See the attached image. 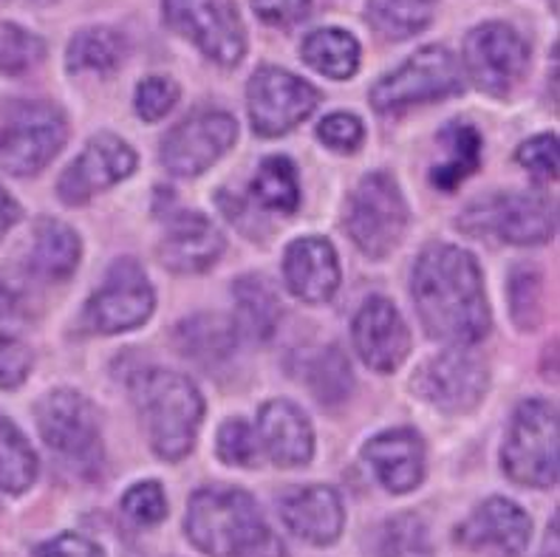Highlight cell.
<instances>
[{"label": "cell", "mask_w": 560, "mask_h": 557, "mask_svg": "<svg viewBox=\"0 0 560 557\" xmlns=\"http://www.w3.org/2000/svg\"><path fill=\"white\" fill-rule=\"evenodd\" d=\"M410 294L433 340L472 346L490 332L485 280L470 252L451 244L424 246L410 275Z\"/></svg>", "instance_id": "1"}, {"label": "cell", "mask_w": 560, "mask_h": 557, "mask_svg": "<svg viewBox=\"0 0 560 557\" xmlns=\"http://www.w3.org/2000/svg\"><path fill=\"white\" fill-rule=\"evenodd\" d=\"M133 399L159 459L178 462L196 448V436L205 419V399L190 376L151 368L133 382Z\"/></svg>", "instance_id": "2"}, {"label": "cell", "mask_w": 560, "mask_h": 557, "mask_svg": "<svg viewBox=\"0 0 560 557\" xmlns=\"http://www.w3.org/2000/svg\"><path fill=\"white\" fill-rule=\"evenodd\" d=\"M190 544L210 557H241L267 535L258 503L244 489H199L187 507Z\"/></svg>", "instance_id": "3"}, {"label": "cell", "mask_w": 560, "mask_h": 557, "mask_svg": "<svg viewBox=\"0 0 560 557\" xmlns=\"http://www.w3.org/2000/svg\"><path fill=\"white\" fill-rule=\"evenodd\" d=\"M501 464L518 487L547 489L558 481V410L544 399H526L515 410Z\"/></svg>", "instance_id": "4"}, {"label": "cell", "mask_w": 560, "mask_h": 557, "mask_svg": "<svg viewBox=\"0 0 560 557\" xmlns=\"http://www.w3.org/2000/svg\"><path fill=\"white\" fill-rule=\"evenodd\" d=\"M462 66L456 55L444 46H424L417 55L399 66L397 71L385 74L371 89V105L380 114H399L413 105H428L462 94Z\"/></svg>", "instance_id": "5"}, {"label": "cell", "mask_w": 560, "mask_h": 557, "mask_svg": "<svg viewBox=\"0 0 560 557\" xmlns=\"http://www.w3.org/2000/svg\"><path fill=\"white\" fill-rule=\"evenodd\" d=\"M346 230L357 250L369 258H385L408 230V205L399 184L388 173H371L351 193Z\"/></svg>", "instance_id": "6"}, {"label": "cell", "mask_w": 560, "mask_h": 557, "mask_svg": "<svg viewBox=\"0 0 560 557\" xmlns=\"http://www.w3.org/2000/svg\"><path fill=\"white\" fill-rule=\"evenodd\" d=\"M66 137V116L57 105L40 100L12 105L0 128V171L12 176L40 173L60 153Z\"/></svg>", "instance_id": "7"}, {"label": "cell", "mask_w": 560, "mask_h": 557, "mask_svg": "<svg viewBox=\"0 0 560 557\" xmlns=\"http://www.w3.org/2000/svg\"><path fill=\"white\" fill-rule=\"evenodd\" d=\"M164 23L201 55L233 69L246 55V28L235 0H162Z\"/></svg>", "instance_id": "8"}, {"label": "cell", "mask_w": 560, "mask_h": 557, "mask_svg": "<svg viewBox=\"0 0 560 557\" xmlns=\"http://www.w3.org/2000/svg\"><path fill=\"white\" fill-rule=\"evenodd\" d=\"M37 428L48 450L80 469H94L103 462L100 421L89 399L77 391H51L37 405Z\"/></svg>", "instance_id": "9"}, {"label": "cell", "mask_w": 560, "mask_h": 557, "mask_svg": "<svg viewBox=\"0 0 560 557\" xmlns=\"http://www.w3.org/2000/svg\"><path fill=\"white\" fill-rule=\"evenodd\" d=\"M320 94L312 82L278 66H264L246 85V108L258 137H283L315 114Z\"/></svg>", "instance_id": "10"}, {"label": "cell", "mask_w": 560, "mask_h": 557, "mask_svg": "<svg viewBox=\"0 0 560 557\" xmlns=\"http://www.w3.org/2000/svg\"><path fill=\"white\" fill-rule=\"evenodd\" d=\"M462 60L476 89L490 96H506L529 69V46L513 26L490 21L467 35Z\"/></svg>", "instance_id": "11"}, {"label": "cell", "mask_w": 560, "mask_h": 557, "mask_svg": "<svg viewBox=\"0 0 560 557\" xmlns=\"http://www.w3.org/2000/svg\"><path fill=\"white\" fill-rule=\"evenodd\" d=\"M156 309V294L133 258H119L110 264L103 286L91 294L85 306V323L100 334H122L144 326Z\"/></svg>", "instance_id": "12"}, {"label": "cell", "mask_w": 560, "mask_h": 557, "mask_svg": "<svg viewBox=\"0 0 560 557\" xmlns=\"http://www.w3.org/2000/svg\"><path fill=\"white\" fill-rule=\"evenodd\" d=\"M462 224L470 232H495L506 244L538 246L552 239L555 207L540 193H504L472 205Z\"/></svg>", "instance_id": "13"}, {"label": "cell", "mask_w": 560, "mask_h": 557, "mask_svg": "<svg viewBox=\"0 0 560 557\" xmlns=\"http://www.w3.org/2000/svg\"><path fill=\"white\" fill-rule=\"evenodd\" d=\"M238 139V123L224 111H199L187 116L162 142V164L178 178L201 176Z\"/></svg>", "instance_id": "14"}, {"label": "cell", "mask_w": 560, "mask_h": 557, "mask_svg": "<svg viewBox=\"0 0 560 557\" xmlns=\"http://www.w3.org/2000/svg\"><path fill=\"white\" fill-rule=\"evenodd\" d=\"M487 365L467 348H451L424 362L413 376V391L442 414H470L487 394Z\"/></svg>", "instance_id": "15"}, {"label": "cell", "mask_w": 560, "mask_h": 557, "mask_svg": "<svg viewBox=\"0 0 560 557\" xmlns=\"http://www.w3.org/2000/svg\"><path fill=\"white\" fill-rule=\"evenodd\" d=\"M137 171V153L114 134H96L57 182V196L66 205H85Z\"/></svg>", "instance_id": "16"}, {"label": "cell", "mask_w": 560, "mask_h": 557, "mask_svg": "<svg viewBox=\"0 0 560 557\" xmlns=\"http://www.w3.org/2000/svg\"><path fill=\"white\" fill-rule=\"evenodd\" d=\"M354 348L360 360L380 374L397 371L410 353V332L402 314L385 298H371L362 303L354 317Z\"/></svg>", "instance_id": "17"}, {"label": "cell", "mask_w": 560, "mask_h": 557, "mask_svg": "<svg viewBox=\"0 0 560 557\" xmlns=\"http://www.w3.org/2000/svg\"><path fill=\"white\" fill-rule=\"evenodd\" d=\"M533 521L510 498H490L472 512L456 537L470 549H495L501 557H521L529 544Z\"/></svg>", "instance_id": "18"}, {"label": "cell", "mask_w": 560, "mask_h": 557, "mask_svg": "<svg viewBox=\"0 0 560 557\" xmlns=\"http://www.w3.org/2000/svg\"><path fill=\"white\" fill-rule=\"evenodd\" d=\"M224 255V235L201 212L182 210L171 218L162 244L159 260L171 272L196 275L210 269Z\"/></svg>", "instance_id": "19"}, {"label": "cell", "mask_w": 560, "mask_h": 557, "mask_svg": "<svg viewBox=\"0 0 560 557\" xmlns=\"http://www.w3.org/2000/svg\"><path fill=\"white\" fill-rule=\"evenodd\" d=\"M283 280L303 303H326L340 286V260L335 246L317 235L294 239L283 252Z\"/></svg>", "instance_id": "20"}, {"label": "cell", "mask_w": 560, "mask_h": 557, "mask_svg": "<svg viewBox=\"0 0 560 557\" xmlns=\"http://www.w3.org/2000/svg\"><path fill=\"white\" fill-rule=\"evenodd\" d=\"M278 512L280 521L287 523V530H292V535L315 546L335 544L346 526L342 498L337 496L335 487H326V484L292 489L280 498Z\"/></svg>", "instance_id": "21"}, {"label": "cell", "mask_w": 560, "mask_h": 557, "mask_svg": "<svg viewBox=\"0 0 560 557\" xmlns=\"http://www.w3.org/2000/svg\"><path fill=\"white\" fill-rule=\"evenodd\" d=\"M362 459L369 462L376 481L394 496H405L417 489L424 478V444L422 436L410 428L376 433L365 448Z\"/></svg>", "instance_id": "22"}, {"label": "cell", "mask_w": 560, "mask_h": 557, "mask_svg": "<svg viewBox=\"0 0 560 557\" xmlns=\"http://www.w3.org/2000/svg\"><path fill=\"white\" fill-rule=\"evenodd\" d=\"M258 444L278 467H303L315 455V430L294 402L269 399L258 414Z\"/></svg>", "instance_id": "23"}, {"label": "cell", "mask_w": 560, "mask_h": 557, "mask_svg": "<svg viewBox=\"0 0 560 557\" xmlns=\"http://www.w3.org/2000/svg\"><path fill=\"white\" fill-rule=\"evenodd\" d=\"M442 159L431 167V184L442 193H453L465 184L481 164V137L470 123L444 125L439 134Z\"/></svg>", "instance_id": "24"}, {"label": "cell", "mask_w": 560, "mask_h": 557, "mask_svg": "<svg viewBox=\"0 0 560 557\" xmlns=\"http://www.w3.org/2000/svg\"><path fill=\"white\" fill-rule=\"evenodd\" d=\"M80 255L82 244L71 227L55 221V218H46L37 224L32 252H28V264L37 275L48 280L71 278L80 266Z\"/></svg>", "instance_id": "25"}, {"label": "cell", "mask_w": 560, "mask_h": 557, "mask_svg": "<svg viewBox=\"0 0 560 557\" xmlns=\"http://www.w3.org/2000/svg\"><path fill=\"white\" fill-rule=\"evenodd\" d=\"M235 298V328L249 340L267 343L280 323V303L272 286L260 275H244L233 283Z\"/></svg>", "instance_id": "26"}, {"label": "cell", "mask_w": 560, "mask_h": 557, "mask_svg": "<svg viewBox=\"0 0 560 557\" xmlns=\"http://www.w3.org/2000/svg\"><path fill=\"white\" fill-rule=\"evenodd\" d=\"M176 343L185 357L201 362V365H219L238 343V328L233 320L221 314H196V317L178 323Z\"/></svg>", "instance_id": "27"}, {"label": "cell", "mask_w": 560, "mask_h": 557, "mask_svg": "<svg viewBox=\"0 0 560 557\" xmlns=\"http://www.w3.org/2000/svg\"><path fill=\"white\" fill-rule=\"evenodd\" d=\"M128 55V40L117 28L91 26L82 28L71 37L69 51H66V69L71 74L94 71V74H114Z\"/></svg>", "instance_id": "28"}, {"label": "cell", "mask_w": 560, "mask_h": 557, "mask_svg": "<svg viewBox=\"0 0 560 557\" xmlns=\"http://www.w3.org/2000/svg\"><path fill=\"white\" fill-rule=\"evenodd\" d=\"M301 57L323 77L351 80L360 69V43L346 28H317L303 40Z\"/></svg>", "instance_id": "29"}, {"label": "cell", "mask_w": 560, "mask_h": 557, "mask_svg": "<svg viewBox=\"0 0 560 557\" xmlns=\"http://www.w3.org/2000/svg\"><path fill=\"white\" fill-rule=\"evenodd\" d=\"M439 0H369V21L390 43L408 40L433 23Z\"/></svg>", "instance_id": "30"}, {"label": "cell", "mask_w": 560, "mask_h": 557, "mask_svg": "<svg viewBox=\"0 0 560 557\" xmlns=\"http://www.w3.org/2000/svg\"><path fill=\"white\" fill-rule=\"evenodd\" d=\"M37 478V455L26 436L0 416V489L9 496L26 492Z\"/></svg>", "instance_id": "31"}, {"label": "cell", "mask_w": 560, "mask_h": 557, "mask_svg": "<svg viewBox=\"0 0 560 557\" xmlns=\"http://www.w3.org/2000/svg\"><path fill=\"white\" fill-rule=\"evenodd\" d=\"M253 196L267 210L294 212L301 205V178L292 159L269 156L260 162L253 178Z\"/></svg>", "instance_id": "32"}, {"label": "cell", "mask_w": 560, "mask_h": 557, "mask_svg": "<svg viewBox=\"0 0 560 557\" xmlns=\"http://www.w3.org/2000/svg\"><path fill=\"white\" fill-rule=\"evenodd\" d=\"M46 57L43 37L32 35L18 23H0V74H26Z\"/></svg>", "instance_id": "33"}, {"label": "cell", "mask_w": 560, "mask_h": 557, "mask_svg": "<svg viewBox=\"0 0 560 557\" xmlns=\"http://www.w3.org/2000/svg\"><path fill=\"white\" fill-rule=\"evenodd\" d=\"M308 382H312V391H315V396L323 405H337V402L346 399L351 394V385H354V376H351V365L346 360V353L337 346L326 348L312 362Z\"/></svg>", "instance_id": "34"}, {"label": "cell", "mask_w": 560, "mask_h": 557, "mask_svg": "<svg viewBox=\"0 0 560 557\" xmlns=\"http://www.w3.org/2000/svg\"><path fill=\"white\" fill-rule=\"evenodd\" d=\"M380 557H431L428 530L417 515H397L383 526Z\"/></svg>", "instance_id": "35"}, {"label": "cell", "mask_w": 560, "mask_h": 557, "mask_svg": "<svg viewBox=\"0 0 560 557\" xmlns=\"http://www.w3.org/2000/svg\"><path fill=\"white\" fill-rule=\"evenodd\" d=\"M215 453L224 464H235V467H253L255 459L260 453L258 436L249 428V421L244 419H226L219 430V444Z\"/></svg>", "instance_id": "36"}, {"label": "cell", "mask_w": 560, "mask_h": 557, "mask_svg": "<svg viewBox=\"0 0 560 557\" xmlns=\"http://www.w3.org/2000/svg\"><path fill=\"white\" fill-rule=\"evenodd\" d=\"M178 103V85L171 77H144L137 85V114L144 123H162L164 116L171 114Z\"/></svg>", "instance_id": "37"}, {"label": "cell", "mask_w": 560, "mask_h": 557, "mask_svg": "<svg viewBox=\"0 0 560 557\" xmlns=\"http://www.w3.org/2000/svg\"><path fill=\"white\" fill-rule=\"evenodd\" d=\"M513 320L521 328H535L540 317V275L529 266H518L510 280Z\"/></svg>", "instance_id": "38"}, {"label": "cell", "mask_w": 560, "mask_h": 557, "mask_svg": "<svg viewBox=\"0 0 560 557\" xmlns=\"http://www.w3.org/2000/svg\"><path fill=\"white\" fill-rule=\"evenodd\" d=\"M122 512L139 526H153L167 515V496L159 481L133 484L122 496Z\"/></svg>", "instance_id": "39"}, {"label": "cell", "mask_w": 560, "mask_h": 557, "mask_svg": "<svg viewBox=\"0 0 560 557\" xmlns=\"http://www.w3.org/2000/svg\"><path fill=\"white\" fill-rule=\"evenodd\" d=\"M524 171L533 173L540 182H555L558 178V137L555 134H540L524 142L515 153Z\"/></svg>", "instance_id": "40"}, {"label": "cell", "mask_w": 560, "mask_h": 557, "mask_svg": "<svg viewBox=\"0 0 560 557\" xmlns=\"http://www.w3.org/2000/svg\"><path fill=\"white\" fill-rule=\"evenodd\" d=\"M317 137L335 153H354L365 139V128L354 114H331L317 125Z\"/></svg>", "instance_id": "41"}, {"label": "cell", "mask_w": 560, "mask_h": 557, "mask_svg": "<svg viewBox=\"0 0 560 557\" xmlns=\"http://www.w3.org/2000/svg\"><path fill=\"white\" fill-rule=\"evenodd\" d=\"M28 371H32V353L26 351V346L0 334V387L9 391L23 385Z\"/></svg>", "instance_id": "42"}, {"label": "cell", "mask_w": 560, "mask_h": 557, "mask_svg": "<svg viewBox=\"0 0 560 557\" xmlns=\"http://www.w3.org/2000/svg\"><path fill=\"white\" fill-rule=\"evenodd\" d=\"M312 0H253V9L269 26H292L308 14Z\"/></svg>", "instance_id": "43"}, {"label": "cell", "mask_w": 560, "mask_h": 557, "mask_svg": "<svg viewBox=\"0 0 560 557\" xmlns=\"http://www.w3.org/2000/svg\"><path fill=\"white\" fill-rule=\"evenodd\" d=\"M37 557H105V552L89 541V537L74 535V532H66V535H57L46 544L37 546Z\"/></svg>", "instance_id": "44"}, {"label": "cell", "mask_w": 560, "mask_h": 557, "mask_svg": "<svg viewBox=\"0 0 560 557\" xmlns=\"http://www.w3.org/2000/svg\"><path fill=\"white\" fill-rule=\"evenodd\" d=\"M241 557H287V546H283V541H280L272 530H269L267 535L260 537L258 544L253 546V549Z\"/></svg>", "instance_id": "45"}, {"label": "cell", "mask_w": 560, "mask_h": 557, "mask_svg": "<svg viewBox=\"0 0 560 557\" xmlns=\"http://www.w3.org/2000/svg\"><path fill=\"white\" fill-rule=\"evenodd\" d=\"M18 221H21V207H18V201H14L3 187H0V239H3Z\"/></svg>", "instance_id": "46"}, {"label": "cell", "mask_w": 560, "mask_h": 557, "mask_svg": "<svg viewBox=\"0 0 560 557\" xmlns=\"http://www.w3.org/2000/svg\"><path fill=\"white\" fill-rule=\"evenodd\" d=\"M14 312V298L12 292H9L7 286H0V320L9 317V314Z\"/></svg>", "instance_id": "47"}]
</instances>
